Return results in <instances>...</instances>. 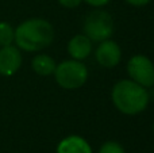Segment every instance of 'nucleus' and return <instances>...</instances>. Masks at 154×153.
Returning a JSON list of instances; mask_svg holds the SVG:
<instances>
[{
  "label": "nucleus",
  "instance_id": "f8f14e48",
  "mask_svg": "<svg viewBox=\"0 0 154 153\" xmlns=\"http://www.w3.org/2000/svg\"><path fill=\"white\" fill-rule=\"evenodd\" d=\"M99 153H126L125 148L120 145L119 142L115 141H107L99 149Z\"/></svg>",
  "mask_w": 154,
  "mask_h": 153
},
{
  "label": "nucleus",
  "instance_id": "0eeeda50",
  "mask_svg": "<svg viewBox=\"0 0 154 153\" xmlns=\"http://www.w3.org/2000/svg\"><path fill=\"white\" fill-rule=\"evenodd\" d=\"M96 61L104 68H114L120 62L122 50L115 41L106 39L101 41L100 45L96 49Z\"/></svg>",
  "mask_w": 154,
  "mask_h": 153
},
{
  "label": "nucleus",
  "instance_id": "f03ea898",
  "mask_svg": "<svg viewBox=\"0 0 154 153\" xmlns=\"http://www.w3.org/2000/svg\"><path fill=\"white\" fill-rule=\"evenodd\" d=\"M111 98L115 107L126 115H135L146 110L149 92L133 80H120L114 86Z\"/></svg>",
  "mask_w": 154,
  "mask_h": 153
},
{
  "label": "nucleus",
  "instance_id": "2eb2a0df",
  "mask_svg": "<svg viewBox=\"0 0 154 153\" xmlns=\"http://www.w3.org/2000/svg\"><path fill=\"white\" fill-rule=\"evenodd\" d=\"M125 2H127L131 5H135V7H142V5L149 4L150 0H125Z\"/></svg>",
  "mask_w": 154,
  "mask_h": 153
},
{
  "label": "nucleus",
  "instance_id": "ddd939ff",
  "mask_svg": "<svg viewBox=\"0 0 154 153\" xmlns=\"http://www.w3.org/2000/svg\"><path fill=\"white\" fill-rule=\"evenodd\" d=\"M82 0H58V3L65 8H75L81 4Z\"/></svg>",
  "mask_w": 154,
  "mask_h": 153
},
{
  "label": "nucleus",
  "instance_id": "4468645a",
  "mask_svg": "<svg viewBox=\"0 0 154 153\" xmlns=\"http://www.w3.org/2000/svg\"><path fill=\"white\" fill-rule=\"evenodd\" d=\"M82 2H85L87 4L92 5V7H103V5L108 4L111 0H82Z\"/></svg>",
  "mask_w": 154,
  "mask_h": 153
},
{
  "label": "nucleus",
  "instance_id": "9d476101",
  "mask_svg": "<svg viewBox=\"0 0 154 153\" xmlns=\"http://www.w3.org/2000/svg\"><path fill=\"white\" fill-rule=\"evenodd\" d=\"M57 64L54 60L48 54H38L32 58L31 61V68L37 75L39 76H50L56 70Z\"/></svg>",
  "mask_w": 154,
  "mask_h": 153
},
{
  "label": "nucleus",
  "instance_id": "9b49d317",
  "mask_svg": "<svg viewBox=\"0 0 154 153\" xmlns=\"http://www.w3.org/2000/svg\"><path fill=\"white\" fill-rule=\"evenodd\" d=\"M14 38H15V29L8 22L0 20V48L12 45Z\"/></svg>",
  "mask_w": 154,
  "mask_h": 153
},
{
  "label": "nucleus",
  "instance_id": "7ed1b4c3",
  "mask_svg": "<svg viewBox=\"0 0 154 153\" xmlns=\"http://www.w3.org/2000/svg\"><path fill=\"white\" fill-rule=\"evenodd\" d=\"M53 75L60 87L65 89H77L87 81L88 69L81 61L68 60L57 65Z\"/></svg>",
  "mask_w": 154,
  "mask_h": 153
},
{
  "label": "nucleus",
  "instance_id": "39448f33",
  "mask_svg": "<svg viewBox=\"0 0 154 153\" xmlns=\"http://www.w3.org/2000/svg\"><path fill=\"white\" fill-rule=\"evenodd\" d=\"M127 73L131 80L145 88L154 86V64L143 54H137L128 60Z\"/></svg>",
  "mask_w": 154,
  "mask_h": 153
},
{
  "label": "nucleus",
  "instance_id": "20e7f679",
  "mask_svg": "<svg viewBox=\"0 0 154 153\" xmlns=\"http://www.w3.org/2000/svg\"><path fill=\"white\" fill-rule=\"evenodd\" d=\"M84 33L93 42H101V41L109 39V37L114 33V19L106 11H92L85 18Z\"/></svg>",
  "mask_w": 154,
  "mask_h": 153
},
{
  "label": "nucleus",
  "instance_id": "6e6552de",
  "mask_svg": "<svg viewBox=\"0 0 154 153\" xmlns=\"http://www.w3.org/2000/svg\"><path fill=\"white\" fill-rule=\"evenodd\" d=\"M92 52V41L85 34H77L68 43V53L73 60L82 61Z\"/></svg>",
  "mask_w": 154,
  "mask_h": 153
},
{
  "label": "nucleus",
  "instance_id": "423d86ee",
  "mask_svg": "<svg viewBox=\"0 0 154 153\" xmlns=\"http://www.w3.org/2000/svg\"><path fill=\"white\" fill-rule=\"evenodd\" d=\"M22 53L16 45H8L0 48V76L11 77L22 67Z\"/></svg>",
  "mask_w": 154,
  "mask_h": 153
},
{
  "label": "nucleus",
  "instance_id": "f257e3e1",
  "mask_svg": "<svg viewBox=\"0 0 154 153\" xmlns=\"http://www.w3.org/2000/svg\"><path fill=\"white\" fill-rule=\"evenodd\" d=\"M53 39L54 29L51 23L41 18H31L18 24L14 42L20 50L39 52L50 46Z\"/></svg>",
  "mask_w": 154,
  "mask_h": 153
},
{
  "label": "nucleus",
  "instance_id": "1a4fd4ad",
  "mask_svg": "<svg viewBox=\"0 0 154 153\" xmlns=\"http://www.w3.org/2000/svg\"><path fill=\"white\" fill-rule=\"evenodd\" d=\"M57 153H92V148L85 138L80 136H69L61 140Z\"/></svg>",
  "mask_w": 154,
  "mask_h": 153
}]
</instances>
